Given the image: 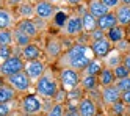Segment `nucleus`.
Masks as SVG:
<instances>
[{
    "label": "nucleus",
    "instance_id": "nucleus-54",
    "mask_svg": "<svg viewBox=\"0 0 130 116\" xmlns=\"http://www.w3.org/2000/svg\"><path fill=\"white\" fill-rule=\"evenodd\" d=\"M102 116H113V114H102Z\"/></svg>",
    "mask_w": 130,
    "mask_h": 116
},
{
    "label": "nucleus",
    "instance_id": "nucleus-28",
    "mask_svg": "<svg viewBox=\"0 0 130 116\" xmlns=\"http://www.w3.org/2000/svg\"><path fill=\"white\" fill-rule=\"evenodd\" d=\"M80 86L85 91H94L99 86V80H97V77H94V75H83L82 74V83H80Z\"/></svg>",
    "mask_w": 130,
    "mask_h": 116
},
{
    "label": "nucleus",
    "instance_id": "nucleus-14",
    "mask_svg": "<svg viewBox=\"0 0 130 116\" xmlns=\"http://www.w3.org/2000/svg\"><path fill=\"white\" fill-rule=\"evenodd\" d=\"M78 113L80 116H97L99 110H97L96 100L89 96H85L78 104Z\"/></svg>",
    "mask_w": 130,
    "mask_h": 116
},
{
    "label": "nucleus",
    "instance_id": "nucleus-47",
    "mask_svg": "<svg viewBox=\"0 0 130 116\" xmlns=\"http://www.w3.org/2000/svg\"><path fill=\"white\" fill-rule=\"evenodd\" d=\"M8 116H24L19 110H16V111H13V113H10V114H8Z\"/></svg>",
    "mask_w": 130,
    "mask_h": 116
},
{
    "label": "nucleus",
    "instance_id": "nucleus-12",
    "mask_svg": "<svg viewBox=\"0 0 130 116\" xmlns=\"http://www.w3.org/2000/svg\"><path fill=\"white\" fill-rule=\"evenodd\" d=\"M91 49L92 52H94L96 58H99V60H104V58L113 50V44H111L108 39H107V36L105 38H102V39L99 41H94V42H91Z\"/></svg>",
    "mask_w": 130,
    "mask_h": 116
},
{
    "label": "nucleus",
    "instance_id": "nucleus-20",
    "mask_svg": "<svg viewBox=\"0 0 130 116\" xmlns=\"http://www.w3.org/2000/svg\"><path fill=\"white\" fill-rule=\"evenodd\" d=\"M107 39L111 44H118L121 41L127 39V30H125L124 27H121V25H116V27L111 28V30L107 32Z\"/></svg>",
    "mask_w": 130,
    "mask_h": 116
},
{
    "label": "nucleus",
    "instance_id": "nucleus-18",
    "mask_svg": "<svg viewBox=\"0 0 130 116\" xmlns=\"http://www.w3.org/2000/svg\"><path fill=\"white\" fill-rule=\"evenodd\" d=\"M14 14L21 19H35L36 14H35V3H30V2H25L21 3L17 8H14Z\"/></svg>",
    "mask_w": 130,
    "mask_h": 116
},
{
    "label": "nucleus",
    "instance_id": "nucleus-25",
    "mask_svg": "<svg viewBox=\"0 0 130 116\" xmlns=\"http://www.w3.org/2000/svg\"><path fill=\"white\" fill-rule=\"evenodd\" d=\"M13 36H14V46L19 47V49H24V47H27L28 44L33 42V39L30 36H27L21 30H17V28H13Z\"/></svg>",
    "mask_w": 130,
    "mask_h": 116
},
{
    "label": "nucleus",
    "instance_id": "nucleus-48",
    "mask_svg": "<svg viewBox=\"0 0 130 116\" xmlns=\"http://www.w3.org/2000/svg\"><path fill=\"white\" fill-rule=\"evenodd\" d=\"M49 2H50V3H53L55 6H58V5H60L61 2H64V0H49Z\"/></svg>",
    "mask_w": 130,
    "mask_h": 116
},
{
    "label": "nucleus",
    "instance_id": "nucleus-6",
    "mask_svg": "<svg viewBox=\"0 0 130 116\" xmlns=\"http://www.w3.org/2000/svg\"><path fill=\"white\" fill-rule=\"evenodd\" d=\"M61 33L68 38H80L83 35L82 14H69L68 21L61 27Z\"/></svg>",
    "mask_w": 130,
    "mask_h": 116
},
{
    "label": "nucleus",
    "instance_id": "nucleus-39",
    "mask_svg": "<svg viewBox=\"0 0 130 116\" xmlns=\"http://www.w3.org/2000/svg\"><path fill=\"white\" fill-rule=\"evenodd\" d=\"M88 36H89V44H91V42H94V41H99V39H102V38H105L107 33L104 30H100V28H97V30H94L92 33H89Z\"/></svg>",
    "mask_w": 130,
    "mask_h": 116
},
{
    "label": "nucleus",
    "instance_id": "nucleus-33",
    "mask_svg": "<svg viewBox=\"0 0 130 116\" xmlns=\"http://www.w3.org/2000/svg\"><path fill=\"white\" fill-rule=\"evenodd\" d=\"M16 105H19V102H6V104H0V116H8L10 113L16 111Z\"/></svg>",
    "mask_w": 130,
    "mask_h": 116
},
{
    "label": "nucleus",
    "instance_id": "nucleus-30",
    "mask_svg": "<svg viewBox=\"0 0 130 116\" xmlns=\"http://www.w3.org/2000/svg\"><path fill=\"white\" fill-rule=\"evenodd\" d=\"M6 46H14L13 30H0V47Z\"/></svg>",
    "mask_w": 130,
    "mask_h": 116
},
{
    "label": "nucleus",
    "instance_id": "nucleus-5",
    "mask_svg": "<svg viewBox=\"0 0 130 116\" xmlns=\"http://www.w3.org/2000/svg\"><path fill=\"white\" fill-rule=\"evenodd\" d=\"M5 83H8L11 86V88L17 93V94H27V93H30L31 91V86H33V82L28 75H27L25 71H21V72H17L11 77H8V79H5Z\"/></svg>",
    "mask_w": 130,
    "mask_h": 116
},
{
    "label": "nucleus",
    "instance_id": "nucleus-49",
    "mask_svg": "<svg viewBox=\"0 0 130 116\" xmlns=\"http://www.w3.org/2000/svg\"><path fill=\"white\" fill-rule=\"evenodd\" d=\"M125 30H127V39H130V25L125 28Z\"/></svg>",
    "mask_w": 130,
    "mask_h": 116
},
{
    "label": "nucleus",
    "instance_id": "nucleus-15",
    "mask_svg": "<svg viewBox=\"0 0 130 116\" xmlns=\"http://www.w3.org/2000/svg\"><path fill=\"white\" fill-rule=\"evenodd\" d=\"M14 16V11H11L10 8H0V30H13L17 24Z\"/></svg>",
    "mask_w": 130,
    "mask_h": 116
},
{
    "label": "nucleus",
    "instance_id": "nucleus-31",
    "mask_svg": "<svg viewBox=\"0 0 130 116\" xmlns=\"http://www.w3.org/2000/svg\"><path fill=\"white\" fill-rule=\"evenodd\" d=\"M64 113H66V104H53L44 116H64Z\"/></svg>",
    "mask_w": 130,
    "mask_h": 116
},
{
    "label": "nucleus",
    "instance_id": "nucleus-45",
    "mask_svg": "<svg viewBox=\"0 0 130 116\" xmlns=\"http://www.w3.org/2000/svg\"><path fill=\"white\" fill-rule=\"evenodd\" d=\"M122 64L128 69V72H130V53H127V55H124V61H122Z\"/></svg>",
    "mask_w": 130,
    "mask_h": 116
},
{
    "label": "nucleus",
    "instance_id": "nucleus-52",
    "mask_svg": "<svg viewBox=\"0 0 130 116\" xmlns=\"http://www.w3.org/2000/svg\"><path fill=\"white\" fill-rule=\"evenodd\" d=\"M3 3H5V0H0V8H3Z\"/></svg>",
    "mask_w": 130,
    "mask_h": 116
},
{
    "label": "nucleus",
    "instance_id": "nucleus-26",
    "mask_svg": "<svg viewBox=\"0 0 130 116\" xmlns=\"http://www.w3.org/2000/svg\"><path fill=\"white\" fill-rule=\"evenodd\" d=\"M16 97H17V93L8 83H3V86L0 88V104L13 102V100H16Z\"/></svg>",
    "mask_w": 130,
    "mask_h": 116
},
{
    "label": "nucleus",
    "instance_id": "nucleus-50",
    "mask_svg": "<svg viewBox=\"0 0 130 116\" xmlns=\"http://www.w3.org/2000/svg\"><path fill=\"white\" fill-rule=\"evenodd\" d=\"M122 5H127V6H130V0H122Z\"/></svg>",
    "mask_w": 130,
    "mask_h": 116
},
{
    "label": "nucleus",
    "instance_id": "nucleus-51",
    "mask_svg": "<svg viewBox=\"0 0 130 116\" xmlns=\"http://www.w3.org/2000/svg\"><path fill=\"white\" fill-rule=\"evenodd\" d=\"M3 83H5V79H3V77H0V88L3 86Z\"/></svg>",
    "mask_w": 130,
    "mask_h": 116
},
{
    "label": "nucleus",
    "instance_id": "nucleus-23",
    "mask_svg": "<svg viewBox=\"0 0 130 116\" xmlns=\"http://www.w3.org/2000/svg\"><path fill=\"white\" fill-rule=\"evenodd\" d=\"M97 80H99V86H100V88H107V86H113L116 83V77H115V72L111 69L104 67L102 72L99 74Z\"/></svg>",
    "mask_w": 130,
    "mask_h": 116
},
{
    "label": "nucleus",
    "instance_id": "nucleus-27",
    "mask_svg": "<svg viewBox=\"0 0 130 116\" xmlns=\"http://www.w3.org/2000/svg\"><path fill=\"white\" fill-rule=\"evenodd\" d=\"M104 63H102V60H99V58H94L88 66H86V69L83 71L82 74L83 75H94V77H99V74L102 72V69H104Z\"/></svg>",
    "mask_w": 130,
    "mask_h": 116
},
{
    "label": "nucleus",
    "instance_id": "nucleus-8",
    "mask_svg": "<svg viewBox=\"0 0 130 116\" xmlns=\"http://www.w3.org/2000/svg\"><path fill=\"white\" fill-rule=\"evenodd\" d=\"M35 14H36V19H41L44 22L53 21L55 14H57V6L53 3H50L49 0H36Z\"/></svg>",
    "mask_w": 130,
    "mask_h": 116
},
{
    "label": "nucleus",
    "instance_id": "nucleus-37",
    "mask_svg": "<svg viewBox=\"0 0 130 116\" xmlns=\"http://www.w3.org/2000/svg\"><path fill=\"white\" fill-rule=\"evenodd\" d=\"M115 49L119 50L122 55H127V53H128V49H130V39H124V41L115 44Z\"/></svg>",
    "mask_w": 130,
    "mask_h": 116
},
{
    "label": "nucleus",
    "instance_id": "nucleus-2",
    "mask_svg": "<svg viewBox=\"0 0 130 116\" xmlns=\"http://www.w3.org/2000/svg\"><path fill=\"white\" fill-rule=\"evenodd\" d=\"M60 80L58 77L53 74L52 69H47L45 74L35 83V91L44 100H53L57 93L60 91Z\"/></svg>",
    "mask_w": 130,
    "mask_h": 116
},
{
    "label": "nucleus",
    "instance_id": "nucleus-13",
    "mask_svg": "<svg viewBox=\"0 0 130 116\" xmlns=\"http://www.w3.org/2000/svg\"><path fill=\"white\" fill-rule=\"evenodd\" d=\"M14 28L21 30L27 36H30L31 39H35V38L39 36V28H38V25H36L35 19H21V21H17Z\"/></svg>",
    "mask_w": 130,
    "mask_h": 116
},
{
    "label": "nucleus",
    "instance_id": "nucleus-1",
    "mask_svg": "<svg viewBox=\"0 0 130 116\" xmlns=\"http://www.w3.org/2000/svg\"><path fill=\"white\" fill-rule=\"evenodd\" d=\"M96 58L94 52H92L89 44H80L75 42L72 44L69 49H66L63 52V55L60 56V60L57 61L60 69H64V67H69V69L83 72L86 69V66Z\"/></svg>",
    "mask_w": 130,
    "mask_h": 116
},
{
    "label": "nucleus",
    "instance_id": "nucleus-36",
    "mask_svg": "<svg viewBox=\"0 0 130 116\" xmlns=\"http://www.w3.org/2000/svg\"><path fill=\"white\" fill-rule=\"evenodd\" d=\"M113 72H115V77H116V80H121V79H125V77H128V75H130L128 69H127V67H125L124 64H121V66L115 67V69H113Z\"/></svg>",
    "mask_w": 130,
    "mask_h": 116
},
{
    "label": "nucleus",
    "instance_id": "nucleus-7",
    "mask_svg": "<svg viewBox=\"0 0 130 116\" xmlns=\"http://www.w3.org/2000/svg\"><path fill=\"white\" fill-rule=\"evenodd\" d=\"M25 69V61L21 55H14L11 56L10 60H6L5 63L0 64V77H3V79H8V77H11L17 72H21Z\"/></svg>",
    "mask_w": 130,
    "mask_h": 116
},
{
    "label": "nucleus",
    "instance_id": "nucleus-38",
    "mask_svg": "<svg viewBox=\"0 0 130 116\" xmlns=\"http://www.w3.org/2000/svg\"><path fill=\"white\" fill-rule=\"evenodd\" d=\"M102 2H104V5L110 9V11H113V13L122 5V0H102Z\"/></svg>",
    "mask_w": 130,
    "mask_h": 116
},
{
    "label": "nucleus",
    "instance_id": "nucleus-24",
    "mask_svg": "<svg viewBox=\"0 0 130 116\" xmlns=\"http://www.w3.org/2000/svg\"><path fill=\"white\" fill-rule=\"evenodd\" d=\"M115 14H116V19H118V25L124 27V28H127L130 25V6L121 5L115 11Z\"/></svg>",
    "mask_w": 130,
    "mask_h": 116
},
{
    "label": "nucleus",
    "instance_id": "nucleus-42",
    "mask_svg": "<svg viewBox=\"0 0 130 116\" xmlns=\"http://www.w3.org/2000/svg\"><path fill=\"white\" fill-rule=\"evenodd\" d=\"M64 116H80L78 107L72 105V104H66V113H64Z\"/></svg>",
    "mask_w": 130,
    "mask_h": 116
},
{
    "label": "nucleus",
    "instance_id": "nucleus-3",
    "mask_svg": "<svg viewBox=\"0 0 130 116\" xmlns=\"http://www.w3.org/2000/svg\"><path fill=\"white\" fill-rule=\"evenodd\" d=\"M19 111L24 116H39L45 111V100L38 94H25L19 100Z\"/></svg>",
    "mask_w": 130,
    "mask_h": 116
},
{
    "label": "nucleus",
    "instance_id": "nucleus-46",
    "mask_svg": "<svg viewBox=\"0 0 130 116\" xmlns=\"http://www.w3.org/2000/svg\"><path fill=\"white\" fill-rule=\"evenodd\" d=\"M64 2H66L69 6H78V5L83 2V0H64Z\"/></svg>",
    "mask_w": 130,
    "mask_h": 116
},
{
    "label": "nucleus",
    "instance_id": "nucleus-53",
    "mask_svg": "<svg viewBox=\"0 0 130 116\" xmlns=\"http://www.w3.org/2000/svg\"><path fill=\"white\" fill-rule=\"evenodd\" d=\"M127 113L130 114V105H127Z\"/></svg>",
    "mask_w": 130,
    "mask_h": 116
},
{
    "label": "nucleus",
    "instance_id": "nucleus-21",
    "mask_svg": "<svg viewBox=\"0 0 130 116\" xmlns=\"http://www.w3.org/2000/svg\"><path fill=\"white\" fill-rule=\"evenodd\" d=\"M97 25H99V28H100V30H104V32L107 33L108 30H111L113 27H116V25H118L116 14H115L113 11L107 13L105 16H102L100 19H97Z\"/></svg>",
    "mask_w": 130,
    "mask_h": 116
},
{
    "label": "nucleus",
    "instance_id": "nucleus-22",
    "mask_svg": "<svg viewBox=\"0 0 130 116\" xmlns=\"http://www.w3.org/2000/svg\"><path fill=\"white\" fill-rule=\"evenodd\" d=\"M82 22H83V33H86V35L92 33L94 30H97V28H99V25H97V19L92 16V14L88 11V9L82 14Z\"/></svg>",
    "mask_w": 130,
    "mask_h": 116
},
{
    "label": "nucleus",
    "instance_id": "nucleus-55",
    "mask_svg": "<svg viewBox=\"0 0 130 116\" xmlns=\"http://www.w3.org/2000/svg\"><path fill=\"white\" fill-rule=\"evenodd\" d=\"M122 116H130V114H128V113H125V114H122Z\"/></svg>",
    "mask_w": 130,
    "mask_h": 116
},
{
    "label": "nucleus",
    "instance_id": "nucleus-56",
    "mask_svg": "<svg viewBox=\"0 0 130 116\" xmlns=\"http://www.w3.org/2000/svg\"><path fill=\"white\" fill-rule=\"evenodd\" d=\"M86 2H89V0H86Z\"/></svg>",
    "mask_w": 130,
    "mask_h": 116
},
{
    "label": "nucleus",
    "instance_id": "nucleus-16",
    "mask_svg": "<svg viewBox=\"0 0 130 116\" xmlns=\"http://www.w3.org/2000/svg\"><path fill=\"white\" fill-rule=\"evenodd\" d=\"M19 55L24 58V61H35V60H41V55H42V50H41V47L38 44H28L27 47H24V49H21Z\"/></svg>",
    "mask_w": 130,
    "mask_h": 116
},
{
    "label": "nucleus",
    "instance_id": "nucleus-29",
    "mask_svg": "<svg viewBox=\"0 0 130 116\" xmlns=\"http://www.w3.org/2000/svg\"><path fill=\"white\" fill-rule=\"evenodd\" d=\"M83 97H85V90H83L82 86H78V88L68 93V102L66 104H72V105H77L78 107V104Z\"/></svg>",
    "mask_w": 130,
    "mask_h": 116
},
{
    "label": "nucleus",
    "instance_id": "nucleus-9",
    "mask_svg": "<svg viewBox=\"0 0 130 116\" xmlns=\"http://www.w3.org/2000/svg\"><path fill=\"white\" fill-rule=\"evenodd\" d=\"M44 53L49 60L57 63L60 60V56L63 55V44L57 36H50L47 41H45V47H44Z\"/></svg>",
    "mask_w": 130,
    "mask_h": 116
},
{
    "label": "nucleus",
    "instance_id": "nucleus-43",
    "mask_svg": "<svg viewBox=\"0 0 130 116\" xmlns=\"http://www.w3.org/2000/svg\"><path fill=\"white\" fill-rule=\"evenodd\" d=\"M24 2H25V0H5V3H6V5H10V6H16V8L19 6L21 3H24Z\"/></svg>",
    "mask_w": 130,
    "mask_h": 116
},
{
    "label": "nucleus",
    "instance_id": "nucleus-10",
    "mask_svg": "<svg viewBox=\"0 0 130 116\" xmlns=\"http://www.w3.org/2000/svg\"><path fill=\"white\" fill-rule=\"evenodd\" d=\"M49 67L45 66V63L42 61V60H35V61H27L25 63V72H27V75L31 79V82L33 83H36L41 77L45 74V71H47Z\"/></svg>",
    "mask_w": 130,
    "mask_h": 116
},
{
    "label": "nucleus",
    "instance_id": "nucleus-35",
    "mask_svg": "<svg viewBox=\"0 0 130 116\" xmlns=\"http://www.w3.org/2000/svg\"><path fill=\"white\" fill-rule=\"evenodd\" d=\"M115 86L121 91V93H125V91H130V75L125 77V79H121V80H116Z\"/></svg>",
    "mask_w": 130,
    "mask_h": 116
},
{
    "label": "nucleus",
    "instance_id": "nucleus-32",
    "mask_svg": "<svg viewBox=\"0 0 130 116\" xmlns=\"http://www.w3.org/2000/svg\"><path fill=\"white\" fill-rule=\"evenodd\" d=\"M110 114H113V116H122V114H125L127 113V104L125 102H122V100H119V102H116L115 105H111L110 107Z\"/></svg>",
    "mask_w": 130,
    "mask_h": 116
},
{
    "label": "nucleus",
    "instance_id": "nucleus-40",
    "mask_svg": "<svg viewBox=\"0 0 130 116\" xmlns=\"http://www.w3.org/2000/svg\"><path fill=\"white\" fill-rule=\"evenodd\" d=\"M66 102H68V91L60 88V91L57 93V96L53 99V104H66Z\"/></svg>",
    "mask_w": 130,
    "mask_h": 116
},
{
    "label": "nucleus",
    "instance_id": "nucleus-11",
    "mask_svg": "<svg viewBox=\"0 0 130 116\" xmlns=\"http://www.w3.org/2000/svg\"><path fill=\"white\" fill-rule=\"evenodd\" d=\"M121 96H122V93H121L115 85L100 90V100H102V104H105L107 107H111V105H115L116 102H119Z\"/></svg>",
    "mask_w": 130,
    "mask_h": 116
},
{
    "label": "nucleus",
    "instance_id": "nucleus-4",
    "mask_svg": "<svg viewBox=\"0 0 130 116\" xmlns=\"http://www.w3.org/2000/svg\"><path fill=\"white\" fill-rule=\"evenodd\" d=\"M58 80H60V86L64 91H72L80 86L82 83V72L69 69V67H64V69L58 71Z\"/></svg>",
    "mask_w": 130,
    "mask_h": 116
},
{
    "label": "nucleus",
    "instance_id": "nucleus-41",
    "mask_svg": "<svg viewBox=\"0 0 130 116\" xmlns=\"http://www.w3.org/2000/svg\"><path fill=\"white\" fill-rule=\"evenodd\" d=\"M68 14H63V13H57L55 14V17H53V22H55V25L57 27H60V30H61V27L64 25V22L68 21Z\"/></svg>",
    "mask_w": 130,
    "mask_h": 116
},
{
    "label": "nucleus",
    "instance_id": "nucleus-44",
    "mask_svg": "<svg viewBox=\"0 0 130 116\" xmlns=\"http://www.w3.org/2000/svg\"><path fill=\"white\" fill-rule=\"evenodd\" d=\"M121 100H122V102H125L127 105H130V91H125V93H122V96H121Z\"/></svg>",
    "mask_w": 130,
    "mask_h": 116
},
{
    "label": "nucleus",
    "instance_id": "nucleus-34",
    "mask_svg": "<svg viewBox=\"0 0 130 116\" xmlns=\"http://www.w3.org/2000/svg\"><path fill=\"white\" fill-rule=\"evenodd\" d=\"M14 46H6V47H0V64L5 63L6 60H10L11 56H14Z\"/></svg>",
    "mask_w": 130,
    "mask_h": 116
},
{
    "label": "nucleus",
    "instance_id": "nucleus-19",
    "mask_svg": "<svg viewBox=\"0 0 130 116\" xmlns=\"http://www.w3.org/2000/svg\"><path fill=\"white\" fill-rule=\"evenodd\" d=\"M86 8H88V11L94 16L96 19H100L102 16H105L107 13H110V9L104 5L102 0H89Z\"/></svg>",
    "mask_w": 130,
    "mask_h": 116
},
{
    "label": "nucleus",
    "instance_id": "nucleus-17",
    "mask_svg": "<svg viewBox=\"0 0 130 116\" xmlns=\"http://www.w3.org/2000/svg\"><path fill=\"white\" fill-rule=\"evenodd\" d=\"M122 61H124V55L121 53L119 50H116L115 47H113V50H111V52L104 58V60H102L104 66L107 67V69H111V71H113L115 67L121 66V64H122Z\"/></svg>",
    "mask_w": 130,
    "mask_h": 116
}]
</instances>
